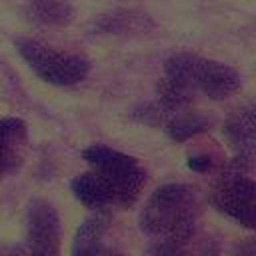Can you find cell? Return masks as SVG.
<instances>
[{"label": "cell", "mask_w": 256, "mask_h": 256, "mask_svg": "<svg viewBox=\"0 0 256 256\" xmlns=\"http://www.w3.org/2000/svg\"><path fill=\"white\" fill-rule=\"evenodd\" d=\"M164 78L178 84L192 96L206 94L212 100H224L240 90V74L228 64L200 58L196 54H174L164 64Z\"/></svg>", "instance_id": "obj_3"}, {"label": "cell", "mask_w": 256, "mask_h": 256, "mask_svg": "<svg viewBox=\"0 0 256 256\" xmlns=\"http://www.w3.org/2000/svg\"><path fill=\"white\" fill-rule=\"evenodd\" d=\"M28 14L40 24L64 26L72 20V6L66 0H30Z\"/></svg>", "instance_id": "obj_10"}, {"label": "cell", "mask_w": 256, "mask_h": 256, "mask_svg": "<svg viewBox=\"0 0 256 256\" xmlns=\"http://www.w3.org/2000/svg\"><path fill=\"white\" fill-rule=\"evenodd\" d=\"M200 214L198 198L186 184H164L144 204L140 228L156 242H188Z\"/></svg>", "instance_id": "obj_2"}, {"label": "cell", "mask_w": 256, "mask_h": 256, "mask_svg": "<svg viewBox=\"0 0 256 256\" xmlns=\"http://www.w3.org/2000/svg\"><path fill=\"white\" fill-rule=\"evenodd\" d=\"M206 128H208V120L202 114H198L194 110H188V108L170 114V118L166 122V132L176 142H184L190 136H196L198 132H204Z\"/></svg>", "instance_id": "obj_11"}, {"label": "cell", "mask_w": 256, "mask_h": 256, "mask_svg": "<svg viewBox=\"0 0 256 256\" xmlns=\"http://www.w3.org/2000/svg\"><path fill=\"white\" fill-rule=\"evenodd\" d=\"M14 44H16V50L20 52V56L30 66V70L48 84L74 86V84L82 82L88 74L90 64L86 58H82L78 54L54 50L38 40H32V38H18Z\"/></svg>", "instance_id": "obj_5"}, {"label": "cell", "mask_w": 256, "mask_h": 256, "mask_svg": "<svg viewBox=\"0 0 256 256\" xmlns=\"http://www.w3.org/2000/svg\"><path fill=\"white\" fill-rule=\"evenodd\" d=\"M188 166H190L192 170H196V172H206V170L212 166V160H210V156H206V154H202V156H192V158L188 160Z\"/></svg>", "instance_id": "obj_13"}, {"label": "cell", "mask_w": 256, "mask_h": 256, "mask_svg": "<svg viewBox=\"0 0 256 256\" xmlns=\"http://www.w3.org/2000/svg\"><path fill=\"white\" fill-rule=\"evenodd\" d=\"M144 256H186V242H156Z\"/></svg>", "instance_id": "obj_12"}, {"label": "cell", "mask_w": 256, "mask_h": 256, "mask_svg": "<svg viewBox=\"0 0 256 256\" xmlns=\"http://www.w3.org/2000/svg\"><path fill=\"white\" fill-rule=\"evenodd\" d=\"M82 158L90 170L78 174L72 182V194L86 208L106 210L110 206H132L146 182V170L134 156L104 144L84 148Z\"/></svg>", "instance_id": "obj_1"}, {"label": "cell", "mask_w": 256, "mask_h": 256, "mask_svg": "<svg viewBox=\"0 0 256 256\" xmlns=\"http://www.w3.org/2000/svg\"><path fill=\"white\" fill-rule=\"evenodd\" d=\"M28 154V126L20 118H0V180L18 172Z\"/></svg>", "instance_id": "obj_8"}, {"label": "cell", "mask_w": 256, "mask_h": 256, "mask_svg": "<svg viewBox=\"0 0 256 256\" xmlns=\"http://www.w3.org/2000/svg\"><path fill=\"white\" fill-rule=\"evenodd\" d=\"M252 160L234 158L230 168L216 180L210 192V200L218 212L226 214L234 222L254 228L256 224V184L246 176Z\"/></svg>", "instance_id": "obj_4"}, {"label": "cell", "mask_w": 256, "mask_h": 256, "mask_svg": "<svg viewBox=\"0 0 256 256\" xmlns=\"http://www.w3.org/2000/svg\"><path fill=\"white\" fill-rule=\"evenodd\" d=\"M72 256H124L112 236V216L108 210H96L78 226Z\"/></svg>", "instance_id": "obj_7"}, {"label": "cell", "mask_w": 256, "mask_h": 256, "mask_svg": "<svg viewBox=\"0 0 256 256\" xmlns=\"http://www.w3.org/2000/svg\"><path fill=\"white\" fill-rule=\"evenodd\" d=\"M254 132H256V124H254V110H252V106L236 110L228 118V122L224 124V136L230 142V146L234 148L238 158L252 160Z\"/></svg>", "instance_id": "obj_9"}, {"label": "cell", "mask_w": 256, "mask_h": 256, "mask_svg": "<svg viewBox=\"0 0 256 256\" xmlns=\"http://www.w3.org/2000/svg\"><path fill=\"white\" fill-rule=\"evenodd\" d=\"M24 226L22 242L12 246L6 256H60V218L48 200H30Z\"/></svg>", "instance_id": "obj_6"}]
</instances>
